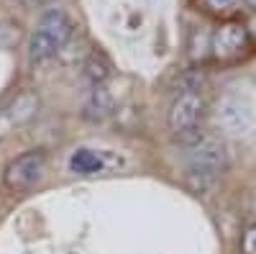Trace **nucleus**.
<instances>
[{
	"mask_svg": "<svg viewBox=\"0 0 256 254\" xmlns=\"http://www.w3.org/2000/svg\"><path fill=\"white\" fill-rule=\"evenodd\" d=\"M187 162V180L198 190H205L216 182L228 167V149L218 134L202 131L192 144L182 146Z\"/></svg>",
	"mask_w": 256,
	"mask_h": 254,
	"instance_id": "f257e3e1",
	"label": "nucleus"
},
{
	"mask_svg": "<svg viewBox=\"0 0 256 254\" xmlns=\"http://www.w3.org/2000/svg\"><path fill=\"white\" fill-rule=\"evenodd\" d=\"M202 116H205L202 93H177L174 95L172 105H169L166 123H169V131H172V136L180 146L192 144L202 134V129H200Z\"/></svg>",
	"mask_w": 256,
	"mask_h": 254,
	"instance_id": "f03ea898",
	"label": "nucleus"
},
{
	"mask_svg": "<svg viewBox=\"0 0 256 254\" xmlns=\"http://www.w3.org/2000/svg\"><path fill=\"white\" fill-rule=\"evenodd\" d=\"M251 49V31L241 21H223L210 36V54L220 65H233Z\"/></svg>",
	"mask_w": 256,
	"mask_h": 254,
	"instance_id": "7ed1b4c3",
	"label": "nucleus"
},
{
	"mask_svg": "<svg viewBox=\"0 0 256 254\" xmlns=\"http://www.w3.org/2000/svg\"><path fill=\"white\" fill-rule=\"evenodd\" d=\"M46 169V152L44 149H31L18 154L3 172V185L10 193H26L31 190Z\"/></svg>",
	"mask_w": 256,
	"mask_h": 254,
	"instance_id": "20e7f679",
	"label": "nucleus"
},
{
	"mask_svg": "<svg viewBox=\"0 0 256 254\" xmlns=\"http://www.w3.org/2000/svg\"><path fill=\"white\" fill-rule=\"evenodd\" d=\"M212 123L220 134H230V136H241L251 129V108L248 103L233 93L220 95L216 103H212Z\"/></svg>",
	"mask_w": 256,
	"mask_h": 254,
	"instance_id": "39448f33",
	"label": "nucleus"
},
{
	"mask_svg": "<svg viewBox=\"0 0 256 254\" xmlns=\"http://www.w3.org/2000/svg\"><path fill=\"white\" fill-rule=\"evenodd\" d=\"M36 31L44 34L56 49H64V47L70 44L72 34H74V24H72V18L64 13V11H56L54 8V11H46L44 16H41Z\"/></svg>",
	"mask_w": 256,
	"mask_h": 254,
	"instance_id": "423d86ee",
	"label": "nucleus"
},
{
	"mask_svg": "<svg viewBox=\"0 0 256 254\" xmlns=\"http://www.w3.org/2000/svg\"><path fill=\"white\" fill-rule=\"evenodd\" d=\"M113 113H116V98H113V93L105 88V85L90 88L88 98H84V103H82V118L88 123H105Z\"/></svg>",
	"mask_w": 256,
	"mask_h": 254,
	"instance_id": "0eeeda50",
	"label": "nucleus"
},
{
	"mask_svg": "<svg viewBox=\"0 0 256 254\" xmlns=\"http://www.w3.org/2000/svg\"><path fill=\"white\" fill-rule=\"evenodd\" d=\"M116 164V159L105 152H95V149H74L70 157V169L74 175H98L105 172Z\"/></svg>",
	"mask_w": 256,
	"mask_h": 254,
	"instance_id": "6e6552de",
	"label": "nucleus"
},
{
	"mask_svg": "<svg viewBox=\"0 0 256 254\" xmlns=\"http://www.w3.org/2000/svg\"><path fill=\"white\" fill-rule=\"evenodd\" d=\"M36 113H38V95H36L34 90L18 93V95L10 100V105L6 108V118H8V123H13V126L28 123Z\"/></svg>",
	"mask_w": 256,
	"mask_h": 254,
	"instance_id": "1a4fd4ad",
	"label": "nucleus"
},
{
	"mask_svg": "<svg viewBox=\"0 0 256 254\" xmlns=\"http://www.w3.org/2000/svg\"><path fill=\"white\" fill-rule=\"evenodd\" d=\"M113 75V65L110 59L105 57L102 52H92L82 65V80L90 85V88H98V85H105Z\"/></svg>",
	"mask_w": 256,
	"mask_h": 254,
	"instance_id": "9d476101",
	"label": "nucleus"
},
{
	"mask_svg": "<svg viewBox=\"0 0 256 254\" xmlns=\"http://www.w3.org/2000/svg\"><path fill=\"white\" fill-rule=\"evenodd\" d=\"M56 52L59 49L41 31L31 34V39H28V62H31V65H44V62H49Z\"/></svg>",
	"mask_w": 256,
	"mask_h": 254,
	"instance_id": "9b49d317",
	"label": "nucleus"
},
{
	"mask_svg": "<svg viewBox=\"0 0 256 254\" xmlns=\"http://www.w3.org/2000/svg\"><path fill=\"white\" fill-rule=\"evenodd\" d=\"M202 85H205V70L202 67H190V70H182L177 75L174 90L177 93H200Z\"/></svg>",
	"mask_w": 256,
	"mask_h": 254,
	"instance_id": "f8f14e48",
	"label": "nucleus"
},
{
	"mask_svg": "<svg viewBox=\"0 0 256 254\" xmlns=\"http://www.w3.org/2000/svg\"><path fill=\"white\" fill-rule=\"evenodd\" d=\"M202 6H205V11L212 13V16H228V13L236 11L238 0H202Z\"/></svg>",
	"mask_w": 256,
	"mask_h": 254,
	"instance_id": "ddd939ff",
	"label": "nucleus"
},
{
	"mask_svg": "<svg viewBox=\"0 0 256 254\" xmlns=\"http://www.w3.org/2000/svg\"><path fill=\"white\" fill-rule=\"evenodd\" d=\"M241 254H256V223L246 226L241 234Z\"/></svg>",
	"mask_w": 256,
	"mask_h": 254,
	"instance_id": "4468645a",
	"label": "nucleus"
},
{
	"mask_svg": "<svg viewBox=\"0 0 256 254\" xmlns=\"http://www.w3.org/2000/svg\"><path fill=\"white\" fill-rule=\"evenodd\" d=\"M248 31H251V34H256V16L251 18V24H248Z\"/></svg>",
	"mask_w": 256,
	"mask_h": 254,
	"instance_id": "2eb2a0df",
	"label": "nucleus"
},
{
	"mask_svg": "<svg viewBox=\"0 0 256 254\" xmlns=\"http://www.w3.org/2000/svg\"><path fill=\"white\" fill-rule=\"evenodd\" d=\"M244 3H246L248 8H254V11H256V0H244Z\"/></svg>",
	"mask_w": 256,
	"mask_h": 254,
	"instance_id": "dca6fc26",
	"label": "nucleus"
}]
</instances>
